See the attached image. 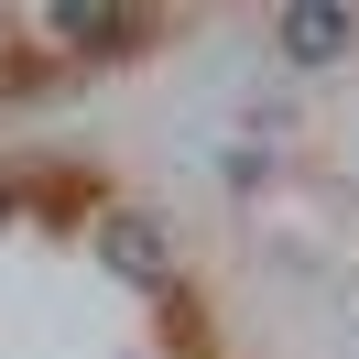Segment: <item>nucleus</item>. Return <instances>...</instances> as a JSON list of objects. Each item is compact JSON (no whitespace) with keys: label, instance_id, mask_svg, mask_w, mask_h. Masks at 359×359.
Wrapping results in <instances>:
<instances>
[{"label":"nucleus","instance_id":"nucleus-3","mask_svg":"<svg viewBox=\"0 0 359 359\" xmlns=\"http://www.w3.org/2000/svg\"><path fill=\"white\" fill-rule=\"evenodd\" d=\"M283 44L316 66V55H337V44H348V11H283Z\"/></svg>","mask_w":359,"mask_h":359},{"label":"nucleus","instance_id":"nucleus-2","mask_svg":"<svg viewBox=\"0 0 359 359\" xmlns=\"http://www.w3.org/2000/svg\"><path fill=\"white\" fill-rule=\"evenodd\" d=\"M44 33H55V44H120V33H131V11H98V0H66V11H44Z\"/></svg>","mask_w":359,"mask_h":359},{"label":"nucleus","instance_id":"nucleus-1","mask_svg":"<svg viewBox=\"0 0 359 359\" xmlns=\"http://www.w3.org/2000/svg\"><path fill=\"white\" fill-rule=\"evenodd\" d=\"M98 240H109V262H120V272H131V283H163V229H142V218H131V207H120V218H109V229H98Z\"/></svg>","mask_w":359,"mask_h":359}]
</instances>
